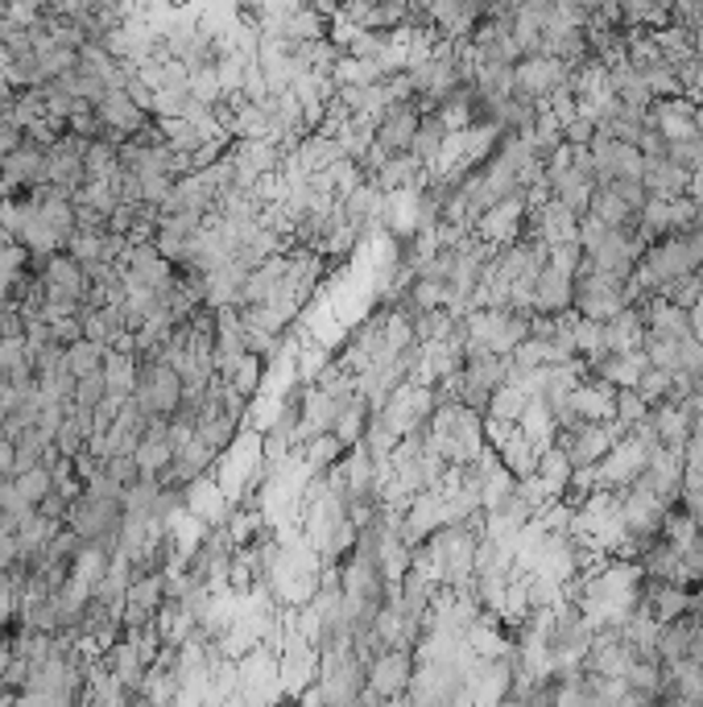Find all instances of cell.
Here are the masks:
<instances>
[{
  "label": "cell",
  "instance_id": "cb8c5ba5",
  "mask_svg": "<svg viewBox=\"0 0 703 707\" xmlns=\"http://www.w3.org/2000/svg\"><path fill=\"white\" fill-rule=\"evenodd\" d=\"M604 187H613L621 199L630 203L633 212H642L645 207V199H650V190H645V183L642 178H613V183H604Z\"/></svg>",
  "mask_w": 703,
  "mask_h": 707
},
{
  "label": "cell",
  "instance_id": "3957f363",
  "mask_svg": "<svg viewBox=\"0 0 703 707\" xmlns=\"http://www.w3.org/2000/svg\"><path fill=\"white\" fill-rule=\"evenodd\" d=\"M96 116H100V129L108 141H125V137L141 132L154 120V108H146L129 87H108L96 100Z\"/></svg>",
  "mask_w": 703,
  "mask_h": 707
},
{
  "label": "cell",
  "instance_id": "7c38bea8",
  "mask_svg": "<svg viewBox=\"0 0 703 707\" xmlns=\"http://www.w3.org/2000/svg\"><path fill=\"white\" fill-rule=\"evenodd\" d=\"M551 190H555V199H563L572 207L575 216H587V207H592V195H596V174L584 170V166H567L563 174L551 178Z\"/></svg>",
  "mask_w": 703,
  "mask_h": 707
},
{
  "label": "cell",
  "instance_id": "7402d4cb",
  "mask_svg": "<svg viewBox=\"0 0 703 707\" xmlns=\"http://www.w3.org/2000/svg\"><path fill=\"white\" fill-rule=\"evenodd\" d=\"M679 373H691V376L703 373V344L695 335H683V340H679Z\"/></svg>",
  "mask_w": 703,
  "mask_h": 707
},
{
  "label": "cell",
  "instance_id": "4fadbf2b",
  "mask_svg": "<svg viewBox=\"0 0 703 707\" xmlns=\"http://www.w3.org/2000/svg\"><path fill=\"white\" fill-rule=\"evenodd\" d=\"M517 426L529 434V443H534L538 451H546L551 443H555L558 422H555V410H551V402H546L543 393H529V402H526V410H522Z\"/></svg>",
  "mask_w": 703,
  "mask_h": 707
},
{
  "label": "cell",
  "instance_id": "9a60e30c",
  "mask_svg": "<svg viewBox=\"0 0 703 707\" xmlns=\"http://www.w3.org/2000/svg\"><path fill=\"white\" fill-rule=\"evenodd\" d=\"M529 393L522 390V385H513V381H505V385H497L493 390V397H488V419H501V422H517L522 419V410H526Z\"/></svg>",
  "mask_w": 703,
  "mask_h": 707
},
{
  "label": "cell",
  "instance_id": "ffe728a7",
  "mask_svg": "<svg viewBox=\"0 0 703 707\" xmlns=\"http://www.w3.org/2000/svg\"><path fill=\"white\" fill-rule=\"evenodd\" d=\"M674 390V373L671 369H659V364H650L642 373V381H637V393H642L645 402L654 405V402H666Z\"/></svg>",
  "mask_w": 703,
  "mask_h": 707
},
{
  "label": "cell",
  "instance_id": "5b68a950",
  "mask_svg": "<svg viewBox=\"0 0 703 707\" xmlns=\"http://www.w3.org/2000/svg\"><path fill=\"white\" fill-rule=\"evenodd\" d=\"M414 683L410 646H385L368 658V691L365 699H397Z\"/></svg>",
  "mask_w": 703,
  "mask_h": 707
},
{
  "label": "cell",
  "instance_id": "d4e9b609",
  "mask_svg": "<svg viewBox=\"0 0 703 707\" xmlns=\"http://www.w3.org/2000/svg\"><path fill=\"white\" fill-rule=\"evenodd\" d=\"M687 410H691V434H695V439H703V393H691Z\"/></svg>",
  "mask_w": 703,
  "mask_h": 707
},
{
  "label": "cell",
  "instance_id": "8992f818",
  "mask_svg": "<svg viewBox=\"0 0 703 707\" xmlns=\"http://www.w3.org/2000/svg\"><path fill=\"white\" fill-rule=\"evenodd\" d=\"M526 190H513L505 199L488 203L476 219V236H484L488 245H513L517 232H522V219H526Z\"/></svg>",
  "mask_w": 703,
  "mask_h": 707
},
{
  "label": "cell",
  "instance_id": "603a6c76",
  "mask_svg": "<svg viewBox=\"0 0 703 707\" xmlns=\"http://www.w3.org/2000/svg\"><path fill=\"white\" fill-rule=\"evenodd\" d=\"M596 137V120L587 112H575L572 120H563V141L567 145H587Z\"/></svg>",
  "mask_w": 703,
  "mask_h": 707
},
{
  "label": "cell",
  "instance_id": "e0dca14e",
  "mask_svg": "<svg viewBox=\"0 0 703 707\" xmlns=\"http://www.w3.org/2000/svg\"><path fill=\"white\" fill-rule=\"evenodd\" d=\"M261 369H265V356H257V352H240L232 369H228V373H220V376H228V381H232V385L245 393V397H253V393H257V385H261Z\"/></svg>",
  "mask_w": 703,
  "mask_h": 707
},
{
  "label": "cell",
  "instance_id": "277c9868",
  "mask_svg": "<svg viewBox=\"0 0 703 707\" xmlns=\"http://www.w3.org/2000/svg\"><path fill=\"white\" fill-rule=\"evenodd\" d=\"M567 75L572 67L555 55H522L513 62V96H522V100H534L543 104L555 87L567 84Z\"/></svg>",
  "mask_w": 703,
  "mask_h": 707
},
{
  "label": "cell",
  "instance_id": "d6986e66",
  "mask_svg": "<svg viewBox=\"0 0 703 707\" xmlns=\"http://www.w3.org/2000/svg\"><path fill=\"white\" fill-rule=\"evenodd\" d=\"M103 397H108V376H103V364H100V369H91V373L79 376L71 405H79V410H96Z\"/></svg>",
  "mask_w": 703,
  "mask_h": 707
},
{
  "label": "cell",
  "instance_id": "2e32d148",
  "mask_svg": "<svg viewBox=\"0 0 703 707\" xmlns=\"http://www.w3.org/2000/svg\"><path fill=\"white\" fill-rule=\"evenodd\" d=\"M13 484H17V492L30 501L33 509L42 505L46 497L55 492V468L50 463H38V468H26V472H17L13 477Z\"/></svg>",
  "mask_w": 703,
  "mask_h": 707
},
{
  "label": "cell",
  "instance_id": "44dd1931",
  "mask_svg": "<svg viewBox=\"0 0 703 707\" xmlns=\"http://www.w3.org/2000/svg\"><path fill=\"white\" fill-rule=\"evenodd\" d=\"M645 414H650V402H645V397L633 390V385H630V390H616V414H613V419L621 422L625 431H633V426H637Z\"/></svg>",
  "mask_w": 703,
  "mask_h": 707
},
{
  "label": "cell",
  "instance_id": "83f0119b",
  "mask_svg": "<svg viewBox=\"0 0 703 707\" xmlns=\"http://www.w3.org/2000/svg\"><path fill=\"white\" fill-rule=\"evenodd\" d=\"M691 335H695V340L703 344V303L691 306Z\"/></svg>",
  "mask_w": 703,
  "mask_h": 707
},
{
  "label": "cell",
  "instance_id": "30bf717a",
  "mask_svg": "<svg viewBox=\"0 0 703 707\" xmlns=\"http://www.w3.org/2000/svg\"><path fill=\"white\" fill-rule=\"evenodd\" d=\"M650 422H654V431H659V443L687 451V439H691L687 402H654L650 405Z\"/></svg>",
  "mask_w": 703,
  "mask_h": 707
},
{
  "label": "cell",
  "instance_id": "484cf974",
  "mask_svg": "<svg viewBox=\"0 0 703 707\" xmlns=\"http://www.w3.org/2000/svg\"><path fill=\"white\" fill-rule=\"evenodd\" d=\"M13 463H17V451H13V439H9V443H0V480L13 477Z\"/></svg>",
  "mask_w": 703,
  "mask_h": 707
},
{
  "label": "cell",
  "instance_id": "6da1fadb",
  "mask_svg": "<svg viewBox=\"0 0 703 707\" xmlns=\"http://www.w3.org/2000/svg\"><path fill=\"white\" fill-rule=\"evenodd\" d=\"M67 526L83 542H108L120 554V526H125V497L100 489H83L79 497H71L67 505Z\"/></svg>",
  "mask_w": 703,
  "mask_h": 707
},
{
  "label": "cell",
  "instance_id": "8fae6325",
  "mask_svg": "<svg viewBox=\"0 0 703 707\" xmlns=\"http://www.w3.org/2000/svg\"><path fill=\"white\" fill-rule=\"evenodd\" d=\"M687 178L691 170H683L679 161H671L666 154L662 158H645L642 161V183L650 195L659 199H674V195H687Z\"/></svg>",
  "mask_w": 703,
  "mask_h": 707
},
{
  "label": "cell",
  "instance_id": "f1b7e54d",
  "mask_svg": "<svg viewBox=\"0 0 703 707\" xmlns=\"http://www.w3.org/2000/svg\"><path fill=\"white\" fill-rule=\"evenodd\" d=\"M700 303H703V269H700Z\"/></svg>",
  "mask_w": 703,
  "mask_h": 707
},
{
  "label": "cell",
  "instance_id": "ba28073f",
  "mask_svg": "<svg viewBox=\"0 0 703 707\" xmlns=\"http://www.w3.org/2000/svg\"><path fill=\"white\" fill-rule=\"evenodd\" d=\"M572 410L580 414V422H608L616 414V390L608 381H580L572 390Z\"/></svg>",
  "mask_w": 703,
  "mask_h": 707
},
{
  "label": "cell",
  "instance_id": "4316f807",
  "mask_svg": "<svg viewBox=\"0 0 703 707\" xmlns=\"http://www.w3.org/2000/svg\"><path fill=\"white\" fill-rule=\"evenodd\" d=\"M687 195L695 199V207L703 212V166H700V170H691V178H687Z\"/></svg>",
  "mask_w": 703,
  "mask_h": 707
},
{
  "label": "cell",
  "instance_id": "5bb4252c",
  "mask_svg": "<svg viewBox=\"0 0 703 707\" xmlns=\"http://www.w3.org/2000/svg\"><path fill=\"white\" fill-rule=\"evenodd\" d=\"M587 216H596L601 224H608V228H637L642 212H633L630 203L621 199L613 187H596V195H592V207H587Z\"/></svg>",
  "mask_w": 703,
  "mask_h": 707
},
{
  "label": "cell",
  "instance_id": "52a82bcc",
  "mask_svg": "<svg viewBox=\"0 0 703 707\" xmlns=\"http://www.w3.org/2000/svg\"><path fill=\"white\" fill-rule=\"evenodd\" d=\"M683 468H687V451L659 443V448L650 451L642 477H645V484L666 501V505H679V501H683Z\"/></svg>",
  "mask_w": 703,
  "mask_h": 707
},
{
  "label": "cell",
  "instance_id": "9c48e42d",
  "mask_svg": "<svg viewBox=\"0 0 703 707\" xmlns=\"http://www.w3.org/2000/svg\"><path fill=\"white\" fill-rule=\"evenodd\" d=\"M575 298V277L555 269V265H543V274L534 282V311H543V315H558V311H567Z\"/></svg>",
  "mask_w": 703,
  "mask_h": 707
},
{
  "label": "cell",
  "instance_id": "ac0fdd59",
  "mask_svg": "<svg viewBox=\"0 0 703 707\" xmlns=\"http://www.w3.org/2000/svg\"><path fill=\"white\" fill-rule=\"evenodd\" d=\"M103 347L108 344H96V340H88V335H79L75 344H67V369H71L75 376L91 373V369H100L103 364Z\"/></svg>",
  "mask_w": 703,
  "mask_h": 707
},
{
  "label": "cell",
  "instance_id": "7a4b0ae2",
  "mask_svg": "<svg viewBox=\"0 0 703 707\" xmlns=\"http://www.w3.org/2000/svg\"><path fill=\"white\" fill-rule=\"evenodd\" d=\"M132 402L146 410L149 419H170L182 405V376L170 361H137V385Z\"/></svg>",
  "mask_w": 703,
  "mask_h": 707
}]
</instances>
